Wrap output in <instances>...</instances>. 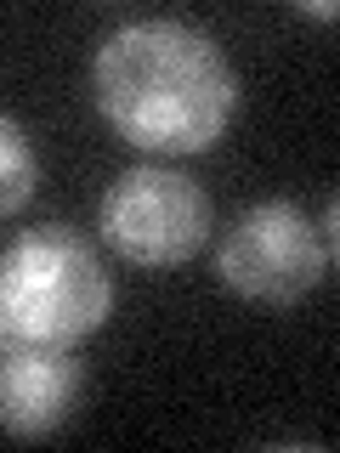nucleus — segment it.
I'll list each match as a JSON object with an SVG mask.
<instances>
[{
  "mask_svg": "<svg viewBox=\"0 0 340 453\" xmlns=\"http://www.w3.org/2000/svg\"><path fill=\"white\" fill-rule=\"evenodd\" d=\"M91 91L113 131L148 153L216 148L238 108V80L221 46L176 18H136L113 28L97 46Z\"/></svg>",
  "mask_w": 340,
  "mask_h": 453,
  "instance_id": "f257e3e1",
  "label": "nucleus"
},
{
  "mask_svg": "<svg viewBox=\"0 0 340 453\" xmlns=\"http://www.w3.org/2000/svg\"><path fill=\"white\" fill-rule=\"evenodd\" d=\"M103 238L113 255L136 266H176L205 244L210 233V198L182 170L136 165L103 193Z\"/></svg>",
  "mask_w": 340,
  "mask_h": 453,
  "instance_id": "20e7f679",
  "label": "nucleus"
},
{
  "mask_svg": "<svg viewBox=\"0 0 340 453\" xmlns=\"http://www.w3.org/2000/svg\"><path fill=\"white\" fill-rule=\"evenodd\" d=\"M0 351H12V334H6V311H0Z\"/></svg>",
  "mask_w": 340,
  "mask_h": 453,
  "instance_id": "0eeeda50",
  "label": "nucleus"
},
{
  "mask_svg": "<svg viewBox=\"0 0 340 453\" xmlns=\"http://www.w3.org/2000/svg\"><path fill=\"white\" fill-rule=\"evenodd\" d=\"M80 391H85V374L68 357V346L0 351V431L18 436V442L51 436L57 425L74 414Z\"/></svg>",
  "mask_w": 340,
  "mask_h": 453,
  "instance_id": "39448f33",
  "label": "nucleus"
},
{
  "mask_svg": "<svg viewBox=\"0 0 340 453\" xmlns=\"http://www.w3.org/2000/svg\"><path fill=\"white\" fill-rule=\"evenodd\" d=\"M329 261H335V250L323 244V233L312 226L306 210L290 204V198H267V204H250L227 226L216 273L244 301L295 306L301 295H312L323 283Z\"/></svg>",
  "mask_w": 340,
  "mask_h": 453,
  "instance_id": "7ed1b4c3",
  "label": "nucleus"
},
{
  "mask_svg": "<svg viewBox=\"0 0 340 453\" xmlns=\"http://www.w3.org/2000/svg\"><path fill=\"white\" fill-rule=\"evenodd\" d=\"M35 176H40L35 142L12 113H0V216H18L35 198Z\"/></svg>",
  "mask_w": 340,
  "mask_h": 453,
  "instance_id": "423d86ee",
  "label": "nucleus"
},
{
  "mask_svg": "<svg viewBox=\"0 0 340 453\" xmlns=\"http://www.w3.org/2000/svg\"><path fill=\"white\" fill-rule=\"evenodd\" d=\"M113 283L74 226H35L0 255V311L12 346H74L103 329Z\"/></svg>",
  "mask_w": 340,
  "mask_h": 453,
  "instance_id": "f03ea898",
  "label": "nucleus"
}]
</instances>
